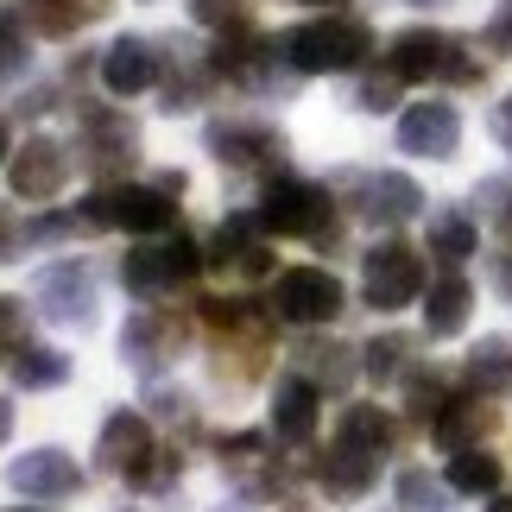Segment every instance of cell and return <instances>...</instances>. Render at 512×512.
Masks as SVG:
<instances>
[{"label": "cell", "instance_id": "f1b7e54d", "mask_svg": "<svg viewBox=\"0 0 512 512\" xmlns=\"http://www.w3.org/2000/svg\"><path fill=\"white\" fill-rule=\"evenodd\" d=\"M13 380L26 386V392L64 386V380H70V354H57V348H19V354H13Z\"/></svg>", "mask_w": 512, "mask_h": 512}, {"label": "cell", "instance_id": "9c48e42d", "mask_svg": "<svg viewBox=\"0 0 512 512\" xmlns=\"http://www.w3.org/2000/svg\"><path fill=\"white\" fill-rule=\"evenodd\" d=\"M209 152L228 171H279L285 165V140L260 121H215L209 127Z\"/></svg>", "mask_w": 512, "mask_h": 512}, {"label": "cell", "instance_id": "1f68e13d", "mask_svg": "<svg viewBox=\"0 0 512 512\" xmlns=\"http://www.w3.org/2000/svg\"><path fill=\"white\" fill-rule=\"evenodd\" d=\"M32 51H26V7H0V83L26 76Z\"/></svg>", "mask_w": 512, "mask_h": 512}, {"label": "cell", "instance_id": "603a6c76", "mask_svg": "<svg viewBox=\"0 0 512 512\" xmlns=\"http://www.w3.org/2000/svg\"><path fill=\"white\" fill-rule=\"evenodd\" d=\"M114 7V0H26V19L38 32H51V38H70L76 26H95Z\"/></svg>", "mask_w": 512, "mask_h": 512}, {"label": "cell", "instance_id": "8d00e7d4", "mask_svg": "<svg viewBox=\"0 0 512 512\" xmlns=\"http://www.w3.org/2000/svg\"><path fill=\"white\" fill-rule=\"evenodd\" d=\"M487 45H494V51H512V0L500 7V19H494V26H487Z\"/></svg>", "mask_w": 512, "mask_h": 512}, {"label": "cell", "instance_id": "836d02e7", "mask_svg": "<svg viewBox=\"0 0 512 512\" xmlns=\"http://www.w3.org/2000/svg\"><path fill=\"white\" fill-rule=\"evenodd\" d=\"M190 13H196V26H247V13H253V0H190Z\"/></svg>", "mask_w": 512, "mask_h": 512}, {"label": "cell", "instance_id": "8fae6325", "mask_svg": "<svg viewBox=\"0 0 512 512\" xmlns=\"http://www.w3.org/2000/svg\"><path fill=\"white\" fill-rule=\"evenodd\" d=\"M13 494L26 500H70L76 487H83V468H76V456H64V449H26L13 468H7Z\"/></svg>", "mask_w": 512, "mask_h": 512}, {"label": "cell", "instance_id": "7a4b0ae2", "mask_svg": "<svg viewBox=\"0 0 512 512\" xmlns=\"http://www.w3.org/2000/svg\"><path fill=\"white\" fill-rule=\"evenodd\" d=\"M102 468L108 475H127L133 487H171L184 475V456H171V449L152 443V424L140 411H114L102 424Z\"/></svg>", "mask_w": 512, "mask_h": 512}, {"label": "cell", "instance_id": "ab89813d", "mask_svg": "<svg viewBox=\"0 0 512 512\" xmlns=\"http://www.w3.org/2000/svg\"><path fill=\"white\" fill-rule=\"evenodd\" d=\"M7 152H13V146H7V121H0V165H7Z\"/></svg>", "mask_w": 512, "mask_h": 512}, {"label": "cell", "instance_id": "d6986e66", "mask_svg": "<svg viewBox=\"0 0 512 512\" xmlns=\"http://www.w3.org/2000/svg\"><path fill=\"white\" fill-rule=\"evenodd\" d=\"M83 127H89V165H95V177H114L121 165H133V146H140V133H133L127 114L89 108Z\"/></svg>", "mask_w": 512, "mask_h": 512}, {"label": "cell", "instance_id": "2e32d148", "mask_svg": "<svg viewBox=\"0 0 512 512\" xmlns=\"http://www.w3.org/2000/svg\"><path fill=\"white\" fill-rule=\"evenodd\" d=\"M272 468H279V456H266V437H228L222 443V475L241 481L247 500H272V494H279L285 475H272Z\"/></svg>", "mask_w": 512, "mask_h": 512}, {"label": "cell", "instance_id": "ee69618b", "mask_svg": "<svg viewBox=\"0 0 512 512\" xmlns=\"http://www.w3.org/2000/svg\"><path fill=\"white\" fill-rule=\"evenodd\" d=\"M215 512H241V506H215Z\"/></svg>", "mask_w": 512, "mask_h": 512}, {"label": "cell", "instance_id": "ffe728a7", "mask_svg": "<svg viewBox=\"0 0 512 512\" xmlns=\"http://www.w3.org/2000/svg\"><path fill=\"white\" fill-rule=\"evenodd\" d=\"M494 424H500V411L487 399H449L443 418H437V443L449 456H456V449H481V437H494Z\"/></svg>", "mask_w": 512, "mask_h": 512}, {"label": "cell", "instance_id": "f35d334b", "mask_svg": "<svg viewBox=\"0 0 512 512\" xmlns=\"http://www.w3.org/2000/svg\"><path fill=\"white\" fill-rule=\"evenodd\" d=\"M7 437H13V405L0 399V443H7Z\"/></svg>", "mask_w": 512, "mask_h": 512}, {"label": "cell", "instance_id": "5b68a950", "mask_svg": "<svg viewBox=\"0 0 512 512\" xmlns=\"http://www.w3.org/2000/svg\"><path fill=\"white\" fill-rule=\"evenodd\" d=\"M272 310H279L285 323H336L342 317V279L329 266H291L279 272V285H272Z\"/></svg>", "mask_w": 512, "mask_h": 512}, {"label": "cell", "instance_id": "e0dca14e", "mask_svg": "<svg viewBox=\"0 0 512 512\" xmlns=\"http://www.w3.org/2000/svg\"><path fill=\"white\" fill-rule=\"evenodd\" d=\"M102 83L108 95H140L159 83V51L146 45V38H114L102 51Z\"/></svg>", "mask_w": 512, "mask_h": 512}, {"label": "cell", "instance_id": "484cf974", "mask_svg": "<svg viewBox=\"0 0 512 512\" xmlns=\"http://www.w3.org/2000/svg\"><path fill=\"white\" fill-rule=\"evenodd\" d=\"M298 373L310 386H329V392H342L348 380H354V361H348V348H336V342H304L298 348Z\"/></svg>", "mask_w": 512, "mask_h": 512}, {"label": "cell", "instance_id": "b9f144b4", "mask_svg": "<svg viewBox=\"0 0 512 512\" xmlns=\"http://www.w3.org/2000/svg\"><path fill=\"white\" fill-rule=\"evenodd\" d=\"M304 7H329V13H336V7H342V0H304Z\"/></svg>", "mask_w": 512, "mask_h": 512}, {"label": "cell", "instance_id": "5bb4252c", "mask_svg": "<svg viewBox=\"0 0 512 512\" xmlns=\"http://www.w3.org/2000/svg\"><path fill=\"white\" fill-rule=\"evenodd\" d=\"M348 184L367 196V203H354V209H361L367 222H380V228L411 222V215H418V203H424V190L411 184V177H399V171H380V177H348Z\"/></svg>", "mask_w": 512, "mask_h": 512}, {"label": "cell", "instance_id": "8992f818", "mask_svg": "<svg viewBox=\"0 0 512 512\" xmlns=\"http://www.w3.org/2000/svg\"><path fill=\"white\" fill-rule=\"evenodd\" d=\"M418 291H424V260H418L405 241L367 247V260H361V298H367L373 310H405Z\"/></svg>", "mask_w": 512, "mask_h": 512}, {"label": "cell", "instance_id": "9a60e30c", "mask_svg": "<svg viewBox=\"0 0 512 512\" xmlns=\"http://www.w3.org/2000/svg\"><path fill=\"white\" fill-rule=\"evenodd\" d=\"M177 342H184V329H177L165 310H152V304L140 310V317H127V329H121V354H127L140 373H152L159 361H171Z\"/></svg>", "mask_w": 512, "mask_h": 512}, {"label": "cell", "instance_id": "d590c367", "mask_svg": "<svg viewBox=\"0 0 512 512\" xmlns=\"http://www.w3.org/2000/svg\"><path fill=\"white\" fill-rule=\"evenodd\" d=\"M392 89H399V76H373V83H361V108H373V114H380V108H392Z\"/></svg>", "mask_w": 512, "mask_h": 512}, {"label": "cell", "instance_id": "ba28073f", "mask_svg": "<svg viewBox=\"0 0 512 512\" xmlns=\"http://www.w3.org/2000/svg\"><path fill=\"white\" fill-rule=\"evenodd\" d=\"M260 228L272 234H323L329 228V190L304 184V177H279L260 203Z\"/></svg>", "mask_w": 512, "mask_h": 512}, {"label": "cell", "instance_id": "7c38bea8", "mask_svg": "<svg viewBox=\"0 0 512 512\" xmlns=\"http://www.w3.org/2000/svg\"><path fill=\"white\" fill-rule=\"evenodd\" d=\"M38 310H45L51 323H64V329H89L95 323V285H89V272L64 260V266H51L45 279H38Z\"/></svg>", "mask_w": 512, "mask_h": 512}, {"label": "cell", "instance_id": "cb8c5ba5", "mask_svg": "<svg viewBox=\"0 0 512 512\" xmlns=\"http://www.w3.org/2000/svg\"><path fill=\"white\" fill-rule=\"evenodd\" d=\"M500 481H506V468L494 449H456L449 456V487L456 494H481V500H494L500 494Z\"/></svg>", "mask_w": 512, "mask_h": 512}, {"label": "cell", "instance_id": "f546056e", "mask_svg": "<svg viewBox=\"0 0 512 512\" xmlns=\"http://www.w3.org/2000/svg\"><path fill=\"white\" fill-rule=\"evenodd\" d=\"M253 222H260V215H228V222L215 228V241H209V266H222V272L241 266L247 253L260 247V241H253Z\"/></svg>", "mask_w": 512, "mask_h": 512}, {"label": "cell", "instance_id": "30bf717a", "mask_svg": "<svg viewBox=\"0 0 512 512\" xmlns=\"http://www.w3.org/2000/svg\"><path fill=\"white\" fill-rule=\"evenodd\" d=\"M462 146V114L456 102H411L399 121V152L411 159H449Z\"/></svg>", "mask_w": 512, "mask_h": 512}, {"label": "cell", "instance_id": "4fadbf2b", "mask_svg": "<svg viewBox=\"0 0 512 512\" xmlns=\"http://www.w3.org/2000/svg\"><path fill=\"white\" fill-rule=\"evenodd\" d=\"M70 177V152L57 140H26V152L13 159V196L19 203H51Z\"/></svg>", "mask_w": 512, "mask_h": 512}, {"label": "cell", "instance_id": "74e56055", "mask_svg": "<svg viewBox=\"0 0 512 512\" xmlns=\"http://www.w3.org/2000/svg\"><path fill=\"white\" fill-rule=\"evenodd\" d=\"M494 133H500V140H506V146H512V95H506V102H500V108H494Z\"/></svg>", "mask_w": 512, "mask_h": 512}, {"label": "cell", "instance_id": "f6af8a7d", "mask_svg": "<svg viewBox=\"0 0 512 512\" xmlns=\"http://www.w3.org/2000/svg\"><path fill=\"white\" fill-rule=\"evenodd\" d=\"M285 512H310V506H285Z\"/></svg>", "mask_w": 512, "mask_h": 512}, {"label": "cell", "instance_id": "60d3db41", "mask_svg": "<svg viewBox=\"0 0 512 512\" xmlns=\"http://www.w3.org/2000/svg\"><path fill=\"white\" fill-rule=\"evenodd\" d=\"M487 512H512V500H500V494H494V500H487Z\"/></svg>", "mask_w": 512, "mask_h": 512}, {"label": "cell", "instance_id": "d4e9b609", "mask_svg": "<svg viewBox=\"0 0 512 512\" xmlns=\"http://www.w3.org/2000/svg\"><path fill=\"white\" fill-rule=\"evenodd\" d=\"M468 386H475L481 399H494V392L512 386V336H487L468 354Z\"/></svg>", "mask_w": 512, "mask_h": 512}, {"label": "cell", "instance_id": "3957f363", "mask_svg": "<svg viewBox=\"0 0 512 512\" xmlns=\"http://www.w3.org/2000/svg\"><path fill=\"white\" fill-rule=\"evenodd\" d=\"M386 70L399 76V83H430V76H449V83H475V76H481V64L468 57L462 38H449V32H424V26L392 38Z\"/></svg>", "mask_w": 512, "mask_h": 512}, {"label": "cell", "instance_id": "52a82bcc", "mask_svg": "<svg viewBox=\"0 0 512 512\" xmlns=\"http://www.w3.org/2000/svg\"><path fill=\"white\" fill-rule=\"evenodd\" d=\"M196 266H203V253H196V241H165V247H140V253H127L121 260V285L133 291V298H159V291H171V285H184V279H196Z\"/></svg>", "mask_w": 512, "mask_h": 512}, {"label": "cell", "instance_id": "4316f807", "mask_svg": "<svg viewBox=\"0 0 512 512\" xmlns=\"http://www.w3.org/2000/svg\"><path fill=\"white\" fill-rule=\"evenodd\" d=\"M392 437H399V430H392V418H386L380 405H348L342 411V443L367 449V456H386Z\"/></svg>", "mask_w": 512, "mask_h": 512}, {"label": "cell", "instance_id": "7402d4cb", "mask_svg": "<svg viewBox=\"0 0 512 512\" xmlns=\"http://www.w3.org/2000/svg\"><path fill=\"white\" fill-rule=\"evenodd\" d=\"M468 304H475V291H468V279H462V272H443V279L430 285L424 329H430V336H462V329H468Z\"/></svg>", "mask_w": 512, "mask_h": 512}, {"label": "cell", "instance_id": "6da1fadb", "mask_svg": "<svg viewBox=\"0 0 512 512\" xmlns=\"http://www.w3.org/2000/svg\"><path fill=\"white\" fill-rule=\"evenodd\" d=\"M373 51V32L348 13H329V19H304V26L285 32V64L304 70V76H342V70H361Z\"/></svg>", "mask_w": 512, "mask_h": 512}, {"label": "cell", "instance_id": "ac0fdd59", "mask_svg": "<svg viewBox=\"0 0 512 512\" xmlns=\"http://www.w3.org/2000/svg\"><path fill=\"white\" fill-rule=\"evenodd\" d=\"M272 437L279 443H310L317 437V386L304 373H285L272 392Z\"/></svg>", "mask_w": 512, "mask_h": 512}, {"label": "cell", "instance_id": "4dcf8cb0", "mask_svg": "<svg viewBox=\"0 0 512 512\" xmlns=\"http://www.w3.org/2000/svg\"><path fill=\"white\" fill-rule=\"evenodd\" d=\"M449 494H456V487L437 481V475H424V468H405V475H399V506L405 512H456Z\"/></svg>", "mask_w": 512, "mask_h": 512}, {"label": "cell", "instance_id": "44dd1931", "mask_svg": "<svg viewBox=\"0 0 512 512\" xmlns=\"http://www.w3.org/2000/svg\"><path fill=\"white\" fill-rule=\"evenodd\" d=\"M317 481H323V487H329L336 500H361L367 487H373V456H367V449H354V443H342V437H336V449H329V456L317 462Z\"/></svg>", "mask_w": 512, "mask_h": 512}, {"label": "cell", "instance_id": "7bdbcfd3", "mask_svg": "<svg viewBox=\"0 0 512 512\" xmlns=\"http://www.w3.org/2000/svg\"><path fill=\"white\" fill-rule=\"evenodd\" d=\"M405 7H449V0H405Z\"/></svg>", "mask_w": 512, "mask_h": 512}, {"label": "cell", "instance_id": "83f0119b", "mask_svg": "<svg viewBox=\"0 0 512 512\" xmlns=\"http://www.w3.org/2000/svg\"><path fill=\"white\" fill-rule=\"evenodd\" d=\"M430 253H437L443 266H462L468 253H475V222H468L462 209H443V215H430Z\"/></svg>", "mask_w": 512, "mask_h": 512}, {"label": "cell", "instance_id": "e575fe53", "mask_svg": "<svg viewBox=\"0 0 512 512\" xmlns=\"http://www.w3.org/2000/svg\"><path fill=\"white\" fill-rule=\"evenodd\" d=\"M19 342H26V304H19V298H0V361L19 354Z\"/></svg>", "mask_w": 512, "mask_h": 512}, {"label": "cell", "instance_id": "277c9868", "mask_svg": "<svg viewBox=\"0 0 512 512\" xmlns=\"http://www.w3.org/2000/svg\"><path fill=\"white\" fill-rule=\"evenodd\" d=\"M83 215H89V228H127V234H165L177 222L171 196L159 184H114L102 196H89Z\"/></svg>", "mask_w": 512, "mask_h": 512}, {"label": "cell", "instance_id": "d6a6232c", "mask_svg": "<svg viewBox=\"0 0 512 512\" xmlns=\"http://www.w3.org/2000/svg\"><path fill=\"white\" fill-rule=\"evenodd\" d=\"M361 354H367V361H361L367 380H380V386L399 380V373H411V342H405V336H373Z\"/></svg>", "mask_w": 512, "mask_h": 512}]
</instances>
